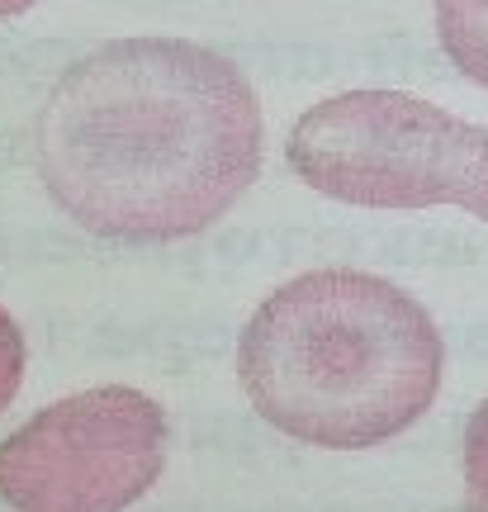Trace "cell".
Wrapping results in <instances>:
<instances>
[{
	"label": "cell",
	"instance_id": "1",
	"mask_svg": "<svg viewBox=\"0 0 488 512\" xmlns=\"http://www.w3.org/2000/svg\"><path fill=\"white\" fill-rule=\"evenodd\" d=\"M43 190L100 238L166 242L218 223L261 166V105L228 57L119 38L57 76L34 119Z\"/></svg>",
	"mask_w": 488,
	"mask_h": 512
},
{
	"label": "cell",
	"instance_id": "2",
	"mask_svg": "<svg viewBox=\"0 0 488 512\" xmlns=\"http://www.w3.org/2000/svg\"><path fill=\"white\" fill-rule=\"evenodd\" d=\"M237 370L256 413L285 437L361 451L432 408L441 332L380 275L313 271L252 313Z\"/></svg>",
	"mask_w": 488,
	"mask_h": 512
},
{
	"label": "cell",
	"instance_id": "3",
	"mask_svg": "<svg viewBox=\"0 0 488 512\" xmlns=\"http://www.w3.org/2000/svg\"><path fill=\"white\" fill-rule=\"evenodd\" d=\"M290 166L318 195L365 209L451 204L488 223V128L403 91H346L294 124Z\"/></svg>",
	"mask_w": 488,
	"mask_h": 512
},
{
	"label": "cell",
	"instance_id": "4",
	"mask_svg": "<svg viewBox=\"0 0 488 512\" xmlns=\"http://www.w3.org/2000/svg\"><path fill=\"white\" fill-rule=\"evenodd\" d=\"M166 413L100 384L57 399L0 441V498L15 512H124L162 479Z\"/></svg>",
	"mask_w": 488,
	"mask_h": 512
},
{
	"label": "cell",
	"instance_id": "5",
	"mask_svg": "<svg viewBox=\"0 0 488 512\" xmlns=\"http://www.w3.org/2000/svg\"><path fill=\"white\" fill-rule=\"evenodd\" d=\"M436 34L455 67L488 86V0H436Z\"/></svg>",
	"mask_w": 488,
	"mask_h": 512
},
{
	"label": "cell",
	"instance_id": "6",
	"mask_svg": "<svg viewBox=\"0 0 488 512\" xmlns=\"http://www.w3.org/2000/svg\"><path fill=\"white\" fill-rule=\"evenodd\" d=\"M465 512H488V399L465 427Z\"/></svg>",
	"mask_w": 488,
	"mask_h": 512
},
{
	"label": "cell",
	"instance_id": "7",
	"mask_svg": "<svg viewBox=\"0 0 488 512\" xmlns=\"http://www.w3.org/2000/svg\"><path fill=\"white\" fill-rule=\"evenodd\" d=\"M19 380H24V332H19L10 313L0 309V413L19 394Z\"/></svg>",
	"mask_w": 488,
	"mask_h": 512
},
{
	"label": "cell",
	"instance_id": "8",
	"mask_svg": "<svg viewBox=\"0 0 488 512\" xmlns=\"http://www.w3.org/2000/svg\"><path fill=\"white\" fill-rule=\"evenodd\" d=\"M38 0H0V19H10V15H24V10H34Z\"/></svg>",
	"mask_w": 488,
	"mask_h": 512
}]
</instances>
